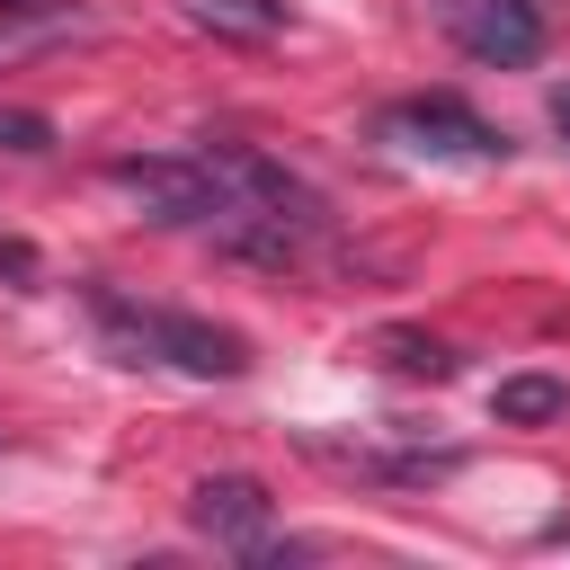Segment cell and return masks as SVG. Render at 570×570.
<instances>
[{
    "instance_id": "cell-1",
    "label": "cell",
    "mask_w": 570,
    "mask_h": 570,
    "mask_svg": "<svg viewBox=\"0 0 570 570\" xmlns=\"http://www.w3.org/2000/svg\"><path fill=\"white\" fill-rule=\"evenodd\" d=\"M89 312H98V330L116 338L125 365H178V374H196V383H232V374H249V338L223 330V321L160 312V303H125V294H107V285H89Z\"/></svg>"
},
{
    "instance_id": "cell-2",
    "label": "cell",
    "mask_w": 570,
    "mask_h": 570,
    "mask_svg": "<svg viewBox=\"0 0 570 570\" xmlns=\"http://www.w3.org/2000/svg\"><path fill=\"white\" fill-rule=\"evenodd\" d=\"M107 187L134 196L151 223H223V187L205 169V151H142V160H107Z\"/></svg>"
},
{
    "instance_id": "cell-3",
    "label": "cell",
    "mask_w": 570,
    "mask_h": 570,
    "mask_svg": "<svg viewBox=\"0 0 570 570\" xmlns=\"http://www.w3.org/2000/svg\"><path fill=\"white\" fill-rule=\"evenodd\" d=\"M383 134L410 142V151H445V160H508V134L481 125L463 98H410V107L383 116Z\"/></svg>"
},
{
    "instance_id": "cell-4",
    "label": "cell",
    "mask_w": 570,
    "mask_h": 570,
    "mask_svg": "<svg viewBox=\"0 0 570 570\" xmlns=\"http://www.w3.org/2000/svg\"><path fill=\"white\" fill-rule=\"evenodd\" d=\"M303 454L330 463L338 481H445L463 454H419V445H365V436H330V428H303Z\"/></svg>"
},
{
    "instance_id": "cell-5",
    "label": "cell",
    "mask_w": 570,
    "mask_h": 570,
    "mask_svg": "<svg viewBox=\"0 0 570 570\" xmlns=\"http://www.w3.org/2000/svg\"><path fill=\"white\" fill-rule=\"evenodd\" d=\"M187 517H196V534H214V543L249 552V543H267L276 499H267L249 472H214V481H196V490H187Z\"/></svg>"
},
{
    "instance_id": "cell-6",
    "label": "cell",
    "mask_w": 570,
    "mask_h": 570,
    "mask_svg": "<svg viewBox=\"0 0 570 570\" xmlns=\"http://www.w3.org/2000/svg\"><path fill=\"white\" fill-rule=\"evenodd\" d=\"M454 36H463V53H472V62L517 71V62H534V53H543V0H463Z\"/></svg>"
},
{
    "instance_id": "cell-7",
    "label": "cell",
    "mask_w": 570,
    "mask_h": 570,
    "mask_svg": "<svg viewBox=\"0 0 570 570\" xmlns=\"http://www.w3.org/2000/svg\"><path fill=\"white\" fill-rule=\"evenodd\" d=\"M570 410V383L561 374H508L499 392H490V419L499 428H543V419H561Z\"/></svg>"
},
{
    "instance_id": "cell-8",
    "label": "cell",
    "mask_w": 570,
    "mask_h": 570,
    "mask_svg": "<svg viewBox=\"0 0 570 570\" xmlns=\"http://www.w3.org/2000/svg\"><path fill=\"white\" fill-rule=\"evenodd\" d=\"M196 27H214V36H232V45H267V36H285V0H178Z\"/></svg>"
},
{
    "instance_id": "cell-9",
    "label": "cell",
    "mask_w": 570,
    "mask_h": 570,
    "mask_svg": "<svg viewBox=\"0 0 570 570\" xmlns=\"http://www.w3.org/2000/svg\"><path fill=\"white\" fill-rule=\"evenodd\" d=\"M365 356H374V365H392V374H428V383H445V374H454V347H445V338H428V330H374V338H365Z\"/></svg>"
},
{
    "instance_id": "cell-10",
    "label": "cell",
    "mask_w": 570,
    "mask_h": 570,
    "mask_svg": "<svg viewBox=\"0 0 570 570\" xmlns=\"http://www.w3.org/2000/svg\"><path fill=\"white\" fill-rule=\"evenodd\" d=\"M0 151H53V125L36 107H0Z\"/></svg>"
},
{
    "instance_id": "cell-11",
    "label": "cell",
    "mask_w": 570,
    "mask_h": 570,
    "mask_svg": "<svg viewBox=\"0 0 570 570\" xmlns=\"http://www.w3.org/2000/svg\"><path fill=\"white\" fill-rule=\"evenodd\" d=\"M543 116H552V134H561V142H570V80H561V89H552V98H543Z\"/></svg>"
}]
</instances>
